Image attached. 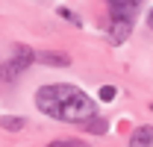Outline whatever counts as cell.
<instances>
[{
	"label": "cell",
	"instance_id": "11",
	"mask_svg": "<svg viewBox=\"0 0 153 147\" xmlns=\"http://www.w3.org/2000/svg\"><path fill=\"white\" fill-rule=\"evenodd\" d=\"M47 147H82V144L74 141V138H59V141H50Z\"/></svg>",
	"mask_w": 153,
	"mask_h": 147
},
{
	"label": "cell",
	"instance_id": "2",
	"mask_svg": "<svg viewBox=\"0 0 153 147\" xmlns=\"http://www.w3.org/2000/svg\"><path fill=\"white\" fill-rule=\"evenodd\" d=\"M33 62H36V50L30 44H21V41L12 44V56L0 65V82H15Z\"/></svg>",
	"mask_w": 153,
	"mask_h": 147
},
{
	"label": "cell",
	"instance_id": "10",
	"mask_svg": "<svg viewBox=\"0 0 153 147\" xmlns=\"http://www.w3.org/2000/svg\"><path fill=\"white\" fill-rule=\"evenodd\" d=\"M56 12H59V18H65V21H71V24H74V27H82V21L76 18V15H74V12H71V9H62V6H59Z\"/></svg>",
	"mask_w": 153,
	"mask_h": 147
},
{
	"label": "cell",
	"instance_id": "9",
	"mask_svg": "<svg viewBox=\"0 0 153 147\" xmlns=\"http://www.w3.org/2000/svg\"><path fill=\"white\" fill-rule=\"evenodd\" d=\"M115 94H118V88H115V85H103V88L97 91V97H100L103 103H112V100H115Z\"/></svg>",
	"mask_w": 153,
	"mask_h": 147
},
{
	"label": "cell",
	"instance_id": "7",
	"mask_svg": "<svg viewBox=\"0 0 153 147\" xmlns=\"http://www.w3.org/2000/svg\"><path fill=\"white\" fill-rule=\"evenodd\" d=\"M24 127H27V118H21V115H3L0 118V129H6V132H18Z\"/></svg>",
	"mask_w": 153,
	"mask_h": 147
},
{
	"label": "cell",
	"instance_id": "6",
	"mask_svg": "<svg viewBox=\"0 0 153 147\" xmlns=\"http://www.w3.org/2000/svg\"><path fill=\"white\" fill-rule=\"evenodd\" d=\"M133 147H153V127H135L130 135Z\"/></svg>",
	"mask_w": 153,
	"mask_h": 147
},
{
	"label": "cell",
	"instance_id": "4",
	"mask_svg": "<svg viewBox=\"0 0 153 147\" xmlns=\"http://www.w3.org/2000/svg\"><path fill=\"white\" fill-rule=\"evenodd\" d=\"M133 36V21H118L112 18V27H109V44H124L127 38Z\"/></svg>",
	"mask_w": 153,
	"mask_h": 147
},
{
	"label": "cell",
	"instance_id": "3",
	"mask_svg": "<svg viewBox=\"0 0 153 147\" xmlns=\"http://www.w3.org/2000/svg\"><path fill=\"white\" fill-rule=\"evenodd\" d=\"M135 15H138V0H109V18L135 21Z\"/></svg>",
	"mask_w": 153,
	"mask_h": 147
},
{
	"label": "cell",
	"instance_id": "12",
	"mask_svg": "<svg viewBox=\"0 0 153 147\" xmlns=\"http://www.w3.org/2000/svg\"><path fill=\"white\" fill-rule=\"evenodd\" d=\"M147 24H150V30H153V9H150V15H147Z\"/></svg>",
	"mask_w": 153,
	"mask_h": 147
},
{
	"label": "cell",
	"instance_id": "13",
	"mask_svg": "<svg viewBox=\"0 0 153 147\" xmlns=\"http://www.w3.org/2000/svg\"><path fill=\"white\" fill-rule=\"evenodd\" d=\"M106 3H109V0H106Z\"/></svg>",
	"mask_w": 153,
	"mask_h": 147
},
{
	"label": "cell",
	"instance_id": "5",
	"mask_svg": "<svg viewBox=\"0 0 153 147\" xmlns=\"http://www.w3.org/2000/svg\"><path fill=\"white\" fill-rule=\"evenodd\" d=\"M36 62L38 65H53V68H68L71 56L68 53H50V50H36Z\"/></svg>",
	"mask_w": 153,
	"mask_h": 147
},
{
	"label": "cell",
	"instance_id": "8",
	"mask_svg": "<svg viewBox=\"0 0 153 147\" xmlns=\"http://www.w3.org/2000/svg\"><path fill=\"white\" fill-rule=\"evenodd\" d=\"M82 127H85V132H94V135H103V132L109 129V121H106V118H100V115H94V118H88V121H85Z\"/></svg>",
	"mask_w": 153,
	"mask_h": 147
},
{
	"label": "cell",
	"instance_id": "1",
	"mask_svg": "<svg viewBox=\"0 0 153 147\" xmlns=\"http://www.w3.org/2000/svg\"><path fill=\"white\" fill-rule=\"evenodd\" d=\"M36 109L62 124H85L97 115V103L71 82H50L36 91Z\"/></svg>",
	"mask_w": 153,
	"mask_h": 147
}]
</instances>
